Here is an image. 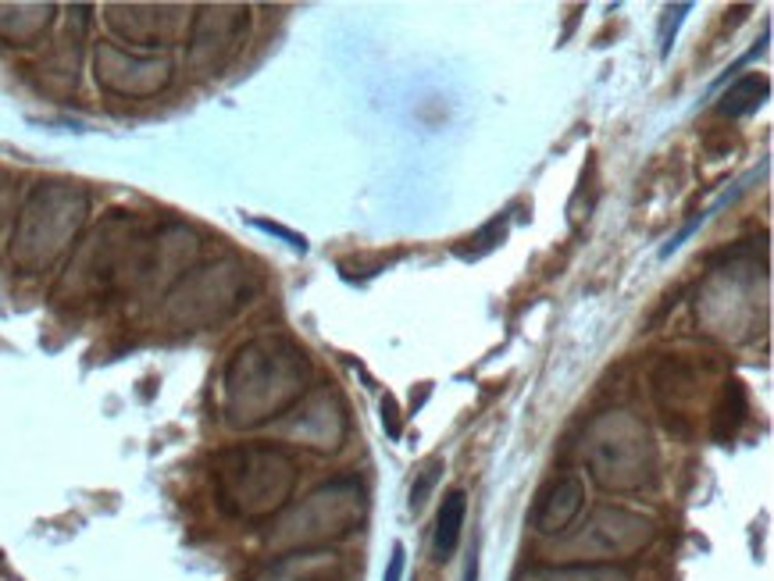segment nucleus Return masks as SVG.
Returning a JSON list of instances; mask_svg holds the SVG:
<instances>
[{
	"mask_svg": "<svg viewBox=\"0 0 774 581\" xmlns=\"http://www.w3.org/2000/svg\"><path fill=\"white\" fill-rule=\"evenodd\" d=\"M303 353L257 339L229 364V422L257 425L297 403L303 393Z\"/></svg>",
	"mask_w": 774,
	"mask_h": 581,
	"instance_id": "nucleus-1",
	"label": "nucleus"
},
{
	"mask_svg": "<svg viewBox=\"0 0 774 581\" xmlns=\"http://www.w3.org/2000/svg\"><path fill=\"white\" fill-rule=\"evenodd\" d=\"M221 496L236 513H268L286 504L293 489V460L282 449H239L229 454V467L218 471Z\"/></svg>",
	"mask_w": 774,
	"mask_h": 581,
	"instance_id": "nucleus-2",
	"label": "nucleus"
},
{
	"mask_svg": "<svg viewBox=\"0 0 774 581\" xmlns=\"http://www.w3.org/2000/svg\"><path fill=\"white\" fill-rule=\"evenodd\" d=\"M75 193L79 189H58V186H51V189H40L37 197L29 200L25 218L19 221V236H14V257H19L25 268L47 264L64 247V239H69L79 229L86 204H79V207H72V211H64L61 218H54L61 207L75 197Z\"/></svg>",
	"mask_w": 774,
	"mask_h": 581,
	"instance_id": "nucleus-3",
	"label": "nucleus"
},
{
	"mask_svg": "<svg viewBox=\"0 0 774 581\" xmlns=\"http://www.w3.org/2000/svg\"><path fill=\"white\" fill-rule=\"evenodd\" d=\"M578 510H582V481L575 475H564L539 496L536 525L539 531H560L578 518Z\"/></svg>",
	"mask_w": 774,
	"mask_h": 581,
	"instance_id": "nucleus-4",
	"label": "nucleus"
},
{
	"mask_svg": "<svg viewBox=\"0 0 774 581\" xmlns=\"http://www.w3.org/2000/svg\"><path fill=\"white\" fill-rule=\"evenodd\" d=\"M464 518H467V496L464 489L446 492L443 507H440V518H435V536H432V553L435 560H450L461 542V531H464Z\"/></svg>",
	"mask_w": 774,
	"mask_h": 581,
	"instance_id": "nucleus-5",
	"label": "nucleus"
},
{
	"mask_svg": "<svg viewBox=\"0 0 774 581\" xmlns=\"http://www.w3.org/2000/svg\"><path fill=\"white\" fill-rule=\"evenodd\" d=\"M771 93V83L764 75H743L739 83H732L729 90H724L721 104H718V115L724 118H743V115H753L756 107H761L767 101Z\"/></svg>",
	"mask_w": 774,
	"mask_h": 581,
	"instance_id": "nucleus-6",
	"label": "nucleus"
},
{
	"mask_svg": "<svg viewBox=\"0 0 774 581\" xmlns=\"http://www.w3.org/2000/svg\"><path fill=\"white\" fill-rule=\"evenodd\" d=\"M403 568H407V550L396 542L393 546V557H390V568H385V578L382 581H400L403 578Z\"/></svg>",
	"mask_w": 774,
	"mask_h": 581,
	"instance_id": "nucleus-7",
	"label": "nucleus"
},
{
	"mask_svg": "<svg viewBox=\"0 0 774 581\" xmlns=\"http://www.w3.org/2000/svg\"><path fill=\"white\" fill-rule=\"evenodd\" d=\"M261 225L265 232H271V236H279V239H286L289 247H297V250H308V243H303V236H297V232H289V229H282V225H271V221H257Z\"/></svg>",
	"mask_w": 774,
	"mask_h": 581,
	"instance_id": "nucleus-8",
	"label": "nucleus"
},
{
	"mask_svg": "<svg viewBox=\"0 0 774 581\" xmlns=\"http://www.w3.org/2000/svg\"><path fill=\"white\" fill-rule=\"evenodd\" d=\"M464 581H478V557H472V563H467Z\"/></svg>",
	"mask_w": 774,
	"mask_h": 581,
	"instance_id": "nucleus-9",
	"label": "nucleus"
}]
</instances>
